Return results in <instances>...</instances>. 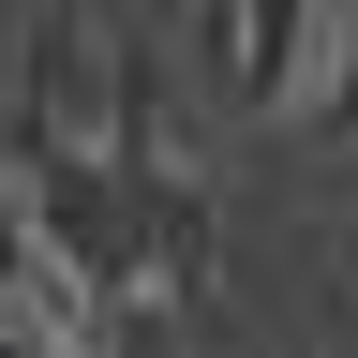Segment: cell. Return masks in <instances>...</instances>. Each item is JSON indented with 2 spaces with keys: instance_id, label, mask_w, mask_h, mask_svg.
I'll return each mask as SVG.
<instances>
[{
  "instance_id": "6da1fadb",
  "label": "cell",
  "mask_w": 358,
  "mask_h": 358,
  "mask_svg": "<svg viewBox=\"0 0 358 358\" xmlns=\"http://www.w3.org/2000/svg\"><path fill=\"white\" fill-rule=\"evenodd\" d=\"M313 30H329V0H209V90L239 120L299 105L313 90Z\"/></svg>"
}]
</instances>
